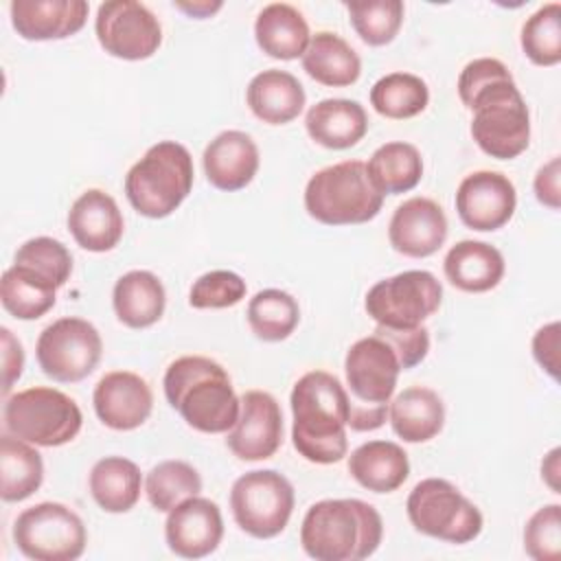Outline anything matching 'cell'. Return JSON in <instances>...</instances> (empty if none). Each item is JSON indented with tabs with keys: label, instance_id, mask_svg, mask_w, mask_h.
<instances>
[{
	"label": "cell",
	"instance_id": "45",
	"mask_svg": "<svg viewBox=\"0 0 561 561\" xmlns=\"http://www.w3.org/2000/svg\"><path fill=\"white\" fill-rule=\"evenodd\" d=\"M559 182H561V158L554 156L543 167L537 169L535 182H533L537 202L550 210L561 208V184Z\"/></svg>",
	"mask_w": 561,
	"mask_h": 561
},
{
	"label": "cell",
	"instance_id": "5",
	"mask_svg": "<svg viewBox=\"0 0 561 561\" xmlns=\"http://www.w3.org/2000/svg\"><path fill=\"white\" fill-rule=\"evenodd\" d=\"M403 370L394 348L377 333L351 344L344 357L348 392V427L353 432L379 430L388 419V405Z\"/></svg>",
	"mask_w": 561,
	"mask_h": 561
},
{
	"label": "cell",
	"instance_id": "35",
	"mask_svg": "<svg viewBox=\"0 0 561 561\" xmlns=\"http://www.w3.org/2000/svg\"><path fill=\"white\" fill-rule=\"evenodd\" d=\"M245 316L252 333L259 340L283 342L296 331L300 322V307L291 294L267 287L250 298Z\"/></svg>",
	"mask_w": 561,
	"mask_h": 561
},
{
	"label": "cell",
	"instance_id": "29",
	"mask_svg": "<svg viewBox=\"0 0 561 561\" xmlns=\"http://www.w3.org/2000/svg\"><path fill=\"white\" fill-rule=\"evenodd\" d=\"M254 39L267 57L291 61L302 57L311 33L305 15L296 7L287 2H272L256 15Z\"/></svg>",
	"mask_w": 561,
	"mask_h": 561
},
{
	"label": "cell",
	"instance_id": "1",
	"mask_svg": "<svg viewBox=\"0 0 561 561\" xmlns=\"http://www.w3.org/2000/svg\"><path fill=\"white\" fill-rule=\"evenodd\" d=\"M458 96L473 112L471 136L495 160H513L528 149V105L508 72L495 57L469 61L458 77Z\"/></svg>",
	"mask_w": 561,
	"mask_h": 561
},
{
	"label": "cell",
	"instance_id": "2",
	"mask_svg": "<svg viewBox=\"0 0 561 561\" xmlns=\"http://www.w3.org/2000/svg\"><path fill=\"white\" fill-rule=\"evenodd\" d=\"M291 443L309 462L333 465L348 451V392L327 370L305 373L291 390Z\"/></svg>",
	"mask_w": 561,
	"mask_h": 561
},
{
	"label": "cell",
	"instance_id": "18",
	"mask_svg": "<svg viewBox=\"0 0 561 561\" xmlns=\"http://www.w3.org/2000/svg\"><path fill=\"white\" fill-rule=\"evenodd\" d=\"M92 405L103 425L116 432H129L151 416L153 392L140 375L110 370L94 386Z\"/></svg>",
	"mask_w": 561,
	"mask_h": 561
},
{
	"label": "cell",
	"instance_id": "9",
	"mask_svg": "<svg viewBox=\"0 0 561 561\" xmlns=\"http://www.w3.org/2000/svg\"><path fill=\"white\" fill-rule=\"evenodd\" d=\"M405 513L421 535L456 546L478 539L484 526L480 508L445 478L416 482L408 495Z\"/></svg>",
	"mask_w": 561,
	"mask_h": 561
},
{
	"label": "cell",
	"instance_id": "23",
	"mask_svg": "<svg viewBox=\"0 0 561 561\" xmlns=\"http://www.w3.org/2000/svg\"><path fill=\"white\" fill-rule=\"evenodd\" d=\"M504 256L502 252L476 239H462L449 248L443 261V272L447 280L467 294H484L500 285L504 278Z\"/></svg>",
	"mask_w": 561,
	"mask_h": 561
},
{
	"label": "cell",
	"instance_id": "43",
	"mask_svg": "<svg viewBox=\"0 0 561 561\" xmlns=\"http://www.w3.org/2000/svg\"><path fill=\"white\" fill-rule=\"evenodd\" d=\"M375 333L381 335L394 348L403 370L414 368L430 353V331L423 324L412 327V329H390V327L377 324Z\"/></svg>",
	"mask_w": 561,
	"mask_h": 561
},
{
	"label": "cell",
	"instance_id": "17",
	"mask_svg": "<svg viewBox=\"0 0 561 561\" xmlns=\"http://www.w3.org/2000/svg\"><path fill=\"white\" fill-rule=\"evenodd\" d=\"M164 539L173 554L182 559H202L213 554L224 539V517L219 506L193 495L167 513Z\"/></svg>",
	"mask_w": 561,
	"mask_h": 561
},
{
	"label": "cell",
	"instance_id": "24",
	"mask_svg": "<svg viewBox=\"0 0 561 561\" xmlns=\"http://www.w3.org/2000/svg\"><path fill=\"white\" fill-rule=\"evenodd\" d=\"M305 88L287 70L270 68L254 75L245 88L250 112L267 125H285L305 110Z\"/></svg>",
	"mask_w": 561,
	"mask_h": 561
},
{
	"label": "cell",
	"instance_id": "10",
	"mask_svg": "<svg viewBox=\"0 0 561 561\" xmlns=\"http://www.w3.org/2000/svg\"><path fill=\"white\" fill-rule=\"evenodd\" d=\"M291 482L274 469H254L239 476L230 489V511L237 526L254 539L280 535L294 513Z\"/></svg>",
	"mask_w": 561,
	"mask_h": 561
},
{
	"label": "cell",
	"instance_id": "19",
	"mask_svg": "<svg viewBox=\"0 0 561 561\" xmlns=\"http://www.w3.org/2000/svg\"><path fill=\"white\" fill-rule=\"evenodd\" d=\"M445 210L430 197H410L399 204L388 224V241L394 252L425 259L438 252L447 239Z\"/></svg>",
	"mask_w": 561,
	"mask_h": 561
},
{
	"label": "cell",
	"instance_id": "20",
	"mask_svg": "<svg viewBox=\"0 0 561 561\" xmlns=\"http://www.w3.org/2000/svg\"><path fill=\"white\" fill-rule=\"evenodd\" d=\"M90 4L85 0H13L11 24L22 39H66L85 26Z\"/></svg>",
	"mask_w": 561,
	"mask_h": 561
},
{
	"label": "cell",
	"instance_id": "44",
	"mask_svg": "<svg viewBox=\"0 0 561 561\" xmlns=\"http://www.w3.org/2000/svg\"><path fill=\"white\" fill-rule=\"evenodd\" d=\"M559 346H561V324L557 320L539 327L537 333L533 335V357L541 366V370H546L554 381L559 379V366H561Z\"/></svg>",
	"mask_w": 561,
	"mask_h": 561
},
{
	"label": "cell",
	"instance_id": "7",
	"mask_svg": "<svg viewBox=\"0 0 561 561\" xmlns=\"http://www.w3.org/2000/svg\"><path fill=\"white\" fill-rule=\"evenodd\" d=\"M381 206L383 195L375 188L362 160L324 167L305 186V210L324 226L366 224L379 215Z\"/></svg>",
	"mask_w": 561,
	"mask_h": 561
},
{
	"label": "cell",
	"instance_id": "26",
	"mask_svg": "<svg viewBox=\"0 0 561 561\" xmlns=\"http://www.w3.org/2000/svg\"><path fill=\"white\" fill-rule=\"evenodd\" d=\"M388 421L403 443H427L445 425V405L432 388L410 386L390 401Z\"/></svg>",
	"mask_w": 561,
	"mask_h": 561
},
{
	"label": "cell",
	"instance_id": "36",
	"mask_svg": "<svg viewBox=\"0 0 561 561\" xmlns=\"http://www.w3.org/2000/svg\"><path fill=\"white\" fill-rule=\"evenodd\" d=\"M430 103L427 83L412 72H390L370 88V105L377 114L403 121L419 116Z\"/></svg>",
	"mask_w": 561,
	"mask_h": 561
},
{
	"label": "cell",
	"instance_id": "3",
	"mask_svg": "<svg viewBox=\"0 0 561 561\" xmlns=\"http://www.w3.org/2000/svg\"><path fill=\"white\" fill-rule=\"evenodd\" d=\"M162 386L169 405L197 432L226 434L239 419L241 399L226 368L210 357H178L169 364Z\"/></svg>",
	"mask_w": 561,
	"mask_h": 561
},
{
	"label": "cell",
	"instance_id": "21",
	"mask_svg": "<svg viewBox=\"0 0 561 561\" xmlns=\"http://www.w3.org/2000/svg\"><path fill=\"white\" fill-rule=\"evenodd\" d=\"M68 230L79 248L88 252H110L118 245L125 221L112 195L101 188H88L68 210Z\"/></svg>",
	"mask_w": 561,
	"mask_h": 561
},
{
	"label": "cell",
	"instance_id": "16",
	"mask_svg": "<svg viewBox=\"0 0 561 561\" xmlns=\"http://www.w3.org/2000/svg\"><path fill=\"white\" fill-rule=\"evenodd\" d=\"M517 206L515 184L500 171H473L458 184L456 213L460 221L478 232L506 226Z\"/></svg>",
	"mask_w": 561,
	"mask_h": 561
},
{
	"label": "cell",
	"instance_id": "34",
	"mask_svg": "<svg viewBox=\"0 0 561 561\" xmlns=\"http://www.w3.org/2000/svg\"><path fill=\"white\" fill-rule=\"evenodd\" d=\"M0 300L7 313L18 320L46 316L57 300V287L24 265H11L0 280Z\"/></svg>",
	"mask_w": 561,
	"mask_h": 561
},
{
	"label": "cell",
	"instance_id": "33",
	"mask_svg": "<svg viewBox=\"0 0 561 561\" xmlns=\"http://www.w3.org/2000/svg\"><path fill=\"white\" fill-rule=\"evenodd\" d=\"M366 169L381 195H399L412 191L421 182L423 158L412 142L392 140L373 151Z\"/></svg>",
	"mask_w": 561,
	"mask_h": 561
},
{
	"label": "cell",
	"instance_id": "37",
	"mask_svg": "<svg viewBox=\"0 0 561 561\" xmlns=\"http://www.w3.org/2000/svg\"><path fill=\"white\" fill-rule=\"evenodd\" d=\"M199 491L202 476L184 460H162L145 478L147 500L160 513H169L180 502L199 495Z\"/></svg>",
	"mask_w": 561,
	"mask_h": 561
},
{
	"label": "cell",
	"instance_id": "25",
	"mask_svg": "<svg viewBox=\"0 0 561 561\" xmlns=\"http://www.w3.org/2000/svg\"><path fill=\"white\" fill-rule=\"evenodd\" d=\"M305 129L313 142L327 149L355 147L368 131L362 103L351 99H322L307 110Z\"/></svg>",
	"mask_w": 561,
	"mask_h": 561
},
{
	"label": "cell",
	"instance_id": "40",
	"mask_svg": "<svg viewBox=\"0 0 561 561\" xmlns=\"http://www.w3.org/2000/svg\"><path fill=\"white\" fill-rule=\"evenodd\" d=\"M13 263L48 278L57 289L64 287L72 274V254L53 237H33L24 241L13 256Z\"/></svg>",
	"mask_w": 561,
	"mask_h": 561
},
{
	"label": "cell",
	"instance_id": "14",
	"mask_svg": "<svg viewBox=\"0 0 561 561\" xmlns=\"http://www.w3.org/2000/svg\"><path fill=\"white\" fill-rule=\"evenodd\" d=\"M94 33L107 55L125 61L149 59L162 44L158 18L136 0H107L99 4Z\"/></svg>",
	"mask_w": 561,
	"mask_h": 561
},
{
	"label": "cell",
	"instance_id": "8",
	"mask_svg": "<svg viewBox=\"0 0 561 561\" xmlns=\"http://www.w3.org/2000/svg\"><path fill=\"white\" fill-rule=\"evenodd\" d=\"M81 408L57 388L33 386L11 394L4 403L7 432L35 447L66 445L81 432Z\"/></svg>",
	"mask_w": 561,
	"mask_h": 561
},
{
	"label": "cell",
	"instance_id": "22",
	"mask_svg": "<svg viewBox=\"0 0 561 561\" xmlns=\"http://www.w3.org/2000/svg\"><path fill=\"white\" fill-rule=\"evenodd\" d=\"M259 147L250 134L226 129L217 134L204 149L202 164L206 180L226 193L245 188L259 171Z\"/></svg>",
	"mask_w": 561,
	"mask_h": 561
},
{
	"label": "cell",
	"instance_id": "11",
	"mask_svg": "<svg viewBox=\"0 0 561 561\" xmlns=\"http://www.w3.org/2000/svg\"><path fill=\"white\" fill-rule=\"evenodd\" d=\"M13 541L33 561H75L85 550L88 533L81 517L66 504L39 502L18 515Z\"/></svg>",
	"mask_w": 561,
	"mask_h": 561
},
{
	"label": "cell",
	"instance_id": "46",
	"mask_svg": "<svg viewBox=\"0 0 561 561\" xmlns=\"http://www.w3.org/2000/svg\"><path fill=\"white\" fill-rule=\"evenodd\" d=\"M0 340H2V351H0V362H2V394H9L13 383L22 377L24 368V348L20 340L7 329H0Z\"/></svg>",
	"mask_w": 561,
	"mask_h": 561
},
{
	"label": "cell",
	"instance_id": "13",
	"mask_svg": "<svg viewBox=\"0 0 561 561\" xmlns=\"http://www.w3.org/2000/svg\"><path fill=\"white\" fill-rule=\"evenodd\" d=\"M101 353V333L92 322L77 316L50 322L35 344V357L42 373L59 383L85 379L96 368Z\"/></svg>",
	"mask_w": 561,
	"mask_h": 561
},
{
	"label": "cell",
	"instance_id": "31",
	"mask_svg": "<svg viewBox=\"0 0 561 561\" xmlns=\"http://www.w3.org/2000/svg\"><path fill=\"white\" fill-rule=\"evenodd\" d=\"M88 486L99 508L105 513H127L140 500L142 473L129 458L105 456L90 469Z\"/></svg>",
	"mask_w": 561,
	"mask_h": 561
},
{
	"label": "cell",
	"instance_id": "15",
	"mask_svg": "<svg viewBox=\"0 0 561 561\" xmlns=\"http://www.w3.org/2000/svg\"><path fill=\"white\" fill-rule=\"evenodd\" d=\"M237 423L226 432L228 449L245 462L272 458L283 443V412L265 390H248L241 397Z\"/></svg>",
	"mask_w": 561,
	"mask_h": 561
},
{
	"label": "cell",
	"instance_id": "32",
	"mask_svg": "<svg viewBox=\"0 0 561 561\" xmlns=\"http://www.w3.org/2000/svg\"><path fill=\"white\" fill-rule=\"evenodd\" d=\"M44 482V460L39 451L13 436H0V497L4 502H22L31 497Z\"/></svg>",
	"mask_w": 561,
	"mask_h": 561
},
{
	"label": "cell",
	"instance_id": "42",
	"mask_svg": "<svg viewBox=\"0 0 561 561\" xmlns=\"http://www.w3.org/2000/svg\"><path fill=\"white\" fill-rule=\"evenodd\" d=\"M524 550L535 561H559L561 557V506L537 508L524 526Z\"/></svg>",
	"mask_w": 561,
	"mask_h": 561
},
{
	"label": "cell",
	"instance_id": "12",
	"mask_svg": "<svg viewBox=\"0 0 561 561\" xmlns=\"http://www.w3.org/2000/svg\"><path fill=\"white\" fill-rule=\"evenodd\" d=\"M443 285L427 270H405L377 280L364 300L366 313L381 327L412 329L421 327L438 311Z\"/></svg>",
	"mask_w": 561,
	"mask_h": 561
},
{
	"label": "cell",
	"instance_id": "41",
	"mask_svg": "<svg viewBox=\"0 0 561 561\" xmlns=\"http://www.w3.org/2000/svg\"><path fill=\"white\" fill-rule=\"evenodd\" d=\"M248 285L232 270H213L202 274L191 291L188 305L193 309H228L245 298Z\"/></svg>",
	"mask_w": 561,
	"mask_h": 561
},
{
	"label": "cell",
	"instance_id": "28",
	"mask_svg": "<svg viewBox=\"0 0 561 561\" xmlns=\"http://www.w3.org/2000/svg\"><path fill=\"white\" fill-rule=\"evenodd\" d=\"M112 305L118 322L129 329H147L162 318L167 291L153 272L131 270L114 283Z\"/></svg>",
	"mask_w": 561,
	"mask_h": 561
},
{
	"label": "cell",
	"instance_id": "4",
	"mask_svg": "<svg viewBox=\"0 0 561 561\" xmlns=\"http://www.w3.org/2000/svg\"><path fill=\"white\" fill-rule=\"evenodd\" d=\"M383 539L379 511L357 497L320 500L300 524V546L316 561H362Z\"/></svg>",
	"mask_w": 561,
	"mask_h": 561
},
{
	"label": "cell",
	"instance_id": "6",
	"mask_svg": "<svg viewBox=\"0 0 561 561\" xmlns=\"http://www.w3.org/2000/svg\"><path fill=\"white\" fill-rule=\"evenodd\" d=\"M191 151L175 140L151 145L125 175V195L131 208L149 219H164L193 188Z\"/></svg>",
	"mask_w": 561,
	"mask_h": 561
},
{
	"label": "cell",
	"instance_id": "39",
	"mask_svg": "<svg viewBox=\"0 0 561 561\" xmlns=\"http://www.w3.org/2000/svg\"><path fill=\"white\" fill-rule=\"evenodd\" d=\"M522 50L535 66H557L561 61V4L539 7L522 26Z\"/></svg>",
	"mask_w": 561,
	"mask_h": 561
},
{
	"label": "cell",
	"instance_id": "27",
	"mask_svg": "<svg viewBox=\"0 0 561 561\" xmlns=\"http://www.w3.org/2000/svg\"><path fill=\"white\" fill-rule=\"evenodd\" d=\"M348 473L373 493H392L410 476L405 449L392 440H368L351 451Z\"/></svg>",
	"mask_w": 561,
	"mask_h": 561
},
{
	"label": "cell",
	"instance_id": "47",
	"mask_svg": "<svg viewBox=\"0 0 561 561\" xmlns=\"http://www.w3.org/2000/svg\"><path fill=\"white\" fill-rule=\"evenodd\" d=\"M173 7L180 9L182 13H186L188 18L206 20V18L215 15V13L224 7V2H219V0H215V2H210V0H193V2H182V0H178V2H173Z\"/></svg>",
	"mask_w": 561,
	"mask_h": 561
},
{
	"label": "cell",
	"instance_id": "30",
	"mask_svg": "<svg viewBox=\"0 0 561 561\" xmlns=\"http://www.w3.org/2000/svg\"><path fill=\"white\" fill-rule=\"evenodd\" d=\"M302 70L322 85L346 88L362 75V59L355 48L331 31L311 35L307 50L302 53Z\"/></svg>",
	"mask_w": 561,
	"mask_h": 561
},
{
	"label": "cell",
	"instance_id": "48",
	"mask_svg": "<svg viewBox=\"0 0 561 561\" xmlns=\"http://www.w3.org/2000/svg\"><path fill=\"white\" fill-rule=\"evenodd\" d=\"M559 456H561V449L554 447V449H550V451L543 456V460H541V478H543V482H546L554 493H561V486H559V476H561Z\"/></svg>",
	"mask_w": 561,
	"mask_h": 561
},
{
	"label": "cell",
	"instance_id": "38",
	"mask_svg": "<svg viewBox=\"0 0 561 561\" xmlns=\"http://www.w3.org/2000/svg\"><path fill=\"white\" fill-rule=\"evenodd\" d=\"M351 26L359 39L368 46L390 44L401 24L405 7L401 0H368V2H344Z\"/></svg>",
	"mask_w": 561,
	"mask_h": 561
}]
</instances>
